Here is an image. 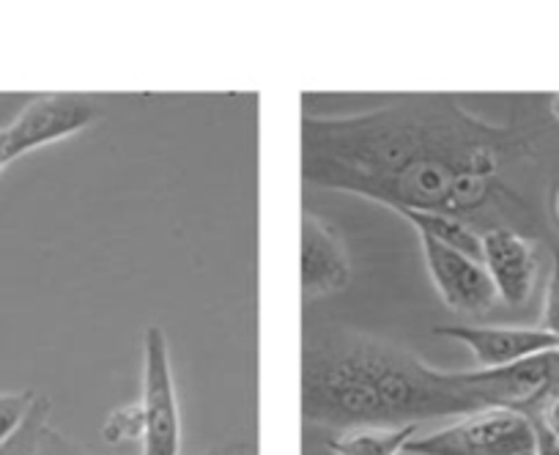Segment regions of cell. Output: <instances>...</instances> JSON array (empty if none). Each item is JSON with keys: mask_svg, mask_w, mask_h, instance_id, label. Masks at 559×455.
<instances>
[{"mask_svg": "<svg viewBox=\"0 0 559 455\" xmlns=\"http://www.w3.org/2000/svg\"><path fill=\"white\" fill-rule=\"evenodd\" d=\"M299 225H302V270H299L302 299L310 302V299L341 294L352 283V259L343 239L324 219L310 212H302Z\"/></svg>", "mask_w": 559, "mask_h": 455, "instance_id": "9", "label": "cell"}, {"mask_svg": "<svg viewBox=\"0 0 559 455\" xmlns=\"http://www.w3.org/2000/svg\"><path fill=\"white\" fill-rule=\"evenodd\" d=\"M395 214L406 219L417 234H426V237L437 239V242L448 244V248L459 250L469 259L483 261V237L466 219L439 212H412V208H395Z\"/></svg>", "mask_w": 559, "mask_h": 455, "instance_id": "11", "label": "cell"}, {"mask_svg": "<svg viewBox=\"0 0 559 455\" xmlns=\"http://www.w3.org/2000/svg\"><path fill=\"white\" fill-rule=\"evenodd\" d=\"M559 390V351L497 371H439L414 351L352 330L305 337L299 409L313 426L397 428L486 409L530 411Z\"/></svg>", "mask_w": 559, "mask_h": 455, "instance_id": "2", "label": "cell"}, {"mask_svg": "<svg viewBox=\"0 0 559 455\" xmlns=\"http://www.w3.org/2000/svg\"><path fill=\"white\" fill-rule=\"evenodd\" d=\"M417 431L419 426L348 428V431L332 433L326 439V447L335 455H403Z\"/></svg>", "mask_w": 559, "mask_h": 455, "instance_id": "10", "label": "cell"}, {"mask_svg": "<svg viewBox=\"0 0 559 455\" xmlns=\"http://www.w3.org/2000/svg\"><path fill=\"white\" fill-rule=\"evenodd\" d=\"M543 330L559 337V250L554 253L551 275H548L546 299H543Z\"/></svg>", "mask_w": 559, "mask_h": 455, "instance_id": "15", "label": "cell"}, {"mask_svg": "<svg viewBox=\"0 0 559 455\" xmlns=\"http://www.w3.org/2000/svg\"><path fill=\"white\" fill-rule=\"evenodd\" d=\"M241 453V444H228V447L217 450V453H209V455H239Z\"/></svg>", "mask_w": 559, "mask_h": 455, "instance_id": "19", "label": "cell"}, {"mask_svg": "<svg viewBox=\"0 0 559 455\" xmlns=\"http://www.w3.org/2000/svg\"><path fill=\"white\" fill-rule=\"evenodd\" d=\"M526 415L532 417L535 426H540L543 431L551 433L554 439H559V390H551L543 400H537Z\"/></svg>", "mask_w": 559, "mask_h": 455, "instance_id": "16", "label": "cell"}, {"mask_svg": "<svg viewBox=\"0 0 559 455\" xmlns=\"http://www.w3.org/2000/svg\"><path fill=\"white\" fill-rule=\"evenodd\" d=\"M99 116V107L80 94H45L31 99L28 105L0 127V170L25 154L45 148L50 143L67 141L78 132L88 130Z\"/></svg>", "mask_w": 559, "mask_h": 455, "instance_id": "4", "label": "cell"}, {"mask_svg": "<svg viewBox=\"0 0 559 455\" xmlns=\"http://www.w3.org/2000/svg\"><path fill=\"white\" fill-rule=\"evenodd\" d=\"M146 436V420H143V409L140 404H123L107 415L105 426H102V439L110 447H121V444H143Z\"/></svg>", "mask_w": 559, "mask_h": 455, "instance_id": "12", "label": "cell"}, {"mask_svg": "<svg viewBox=\"0 0 559 455\" xmlns=\"http://www.w3.org/2000/svg\"><path fill=\"white\" fill-rule=\"evenodd\" d=\"M554 214H557V223H559V190L557 195H554Z\"/></svg>", "mask_w": 559, "mask_h": 455, "instance_id": "21", "label": "cell"}, {"mask_svg": "<svg viewBox=\"0 0 559 455\" xmlns=\"http://www.w3.org/2000/svg\"><path fill=\"white\" fill-rule=\"evenodd\" d=\"M417 237L428 275L450 310L464 315H483L499 302L497 288H493L483 261L469 259L426 234H417Z\"/></svg>", "mask_w": 559, "mask_h": 455, "instance_id": "6", "label": "cell"}, {"mask_svg": "<svg viewBox=\"0 0 559 455\" xmlns=\"http://www.w3.org/2000/svg\"><path fill=\"white\" fill-rule=\"evenodd\" d=\"M433 332L464 344L480 371H497V368H510L515 362L559 351V337H554L543 326L442 324Z\"/></svg>", "mask_w": 559, "mask_h": 455, "instance_id": "7", "label": "cell"}, {"mask_svg": "<svg viewBox=\"0 0 559 455\" xmlns=\"http://www.w3.org/2000/svg\"><path fill=\"white\" fill-rule=\"evenodd\" d=\"M50 411L52 404L47 395H36V404L31 409L28 420L23 422L17 433L9 439L7 444H0V455H36L39 453V442L45 428L50 426Z\"/></svg>", "mask_w": 559, "mask_h": 455, "instance_id": "13", "label": "cell"}, {"mask_svg": "<svg viewBox=\"0 0 559 455\" xmlns=\"http://www.w3.org/2000/svg\"><path fill=\"white\" fill-rule=\"evenodd\" d=\"M36 404L34 390H20V393H0V444H7L14 433L28 420L31 409Z\"/></svg>", "mask_w": 559, "mask_h": 455, "instance_id": "14", "label": "cell"}, {"mask_svg": "<svg viewBox=\"0 0 559 455\" xmlns=\"http://www.w3.org/2000/svg\"><path fill=\"white\" fill-rule=\"evenodd\" d=\"M551 112H554V119L559 121V94L551 96Z\"/></svg>", "mask_w": 559, "mask_h": 455, "instance_id": "20", "label": "cell"}, {"mask_svg": "<svg viewBox=\"0 0 559 455\" xmlns=\"http://www.w3.org/2000/svg\"><path fill=\"white\" fill-rule=\"evenodd\" d=\"M403 455H537V428L519 409H486L414 436Z\"/></svg>", "mask_w": 559, "mask_h": 455, "instance_id": "3", "label": "cell"}, {"mask_svg": "<svg viewBox=\"0 0 559 455\" xmlns=\"http://www.w3.org/2000/svg\"><path fill=\"white\" fill-rule=\"evenodd\" d=\"M480 237L483 266L497 288L499 302L510 308H524L537 280L535 244L513 228H488Z\"/></svg>", "mask_w": 559, "mask_h": 455, "instance_id": "8", "label": "cell"}, {"mask_svg": "<svg viewBox=\"0 0 559 455\" xmlns=\"http://www.w3.org/2000/svg\"><path fill=\"white\" fill-rule=\"evenodd\" d=\"M524 148L519 132L477 119L453 96L414 94L357 116H305L299 173L392 212L464 219L486 206Z\"/></svg>", "mask_w": 559, "mask_h": 455, "instance_id": "1", "label": "cell"}, {"mask_svg": "<svg viewBox=\"0 0 559 455\" xmlns=\"http://www.w3.org/2000/svg\"><path fill=\"white\" fill-rule=\"evenodd\" d=\"M140 409L146 420L143 455H181V411L176 395L170 344L163 326H148L143 337V387Z\"/></svg>", "mask_w": 559, "mask_h": 455, "instance_id": "5", "label": "cell"}, {"mask_svg": "<svg viewBox=\"0 0 559 455\" xmlns=\"http://www.w3.org/2000/svg\"><path fill=\"white\" fill-rule=\"evenodd\" d=\"M537 428V455H559V439H554L551 433L543 431L540 426Z\"/></svg>", "mask_w": 559, "mask_h": 455, "instance_id": "18", "label": "cell"}, {"mask_svg": "<svg viewBox=\"0 0 559 455\" xmlns=\"http://www.w3.org/2000/svg\"><path fill=\"white\" fill-rule=\"evenodd\" d=\"M36 455H88L83 447H80L74 439H69L67 433L56 431L52 426L45 428L39 442V453Z\"/></svg>", "mask_w": 559, "mask_h": 455, "instance_id": "17", "label": "cell"}]
</instances>
